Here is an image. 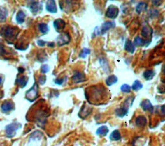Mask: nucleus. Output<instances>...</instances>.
<instances>
[{
    "label": "nucleus",
    "mask_w": 165,
    "mask_h": 146,
    "mask_svg": "<svg viewBox=\"0 0 165 146\" xmlns=\"http://www.w3.org/2000/svg\"><path fill=\"white\" fill-rule=\"evenodd\" d=\"M155 75V72L153 70H147L143 72V77L145 78V79L146 81H150L154 77Z\"/></svg>",
    "instance_id": "21"
},
{
    "label": "nucleus",
    "mask_w": 165,
    "mask_h": 146,
    "mask_svg": "<svg viewBox=\"0 0 165 146\" xmlns=\"http://www.w3.org/2000/svg\"><path fill=\"white\" fill-rule=\"evenodd\" d=\"M124 49L127 51L131 54H133L136 50V47L134 46L132 41L130 40V39H127L126 41H125L124 44Z\"/></svg>",
    "instance_id": "17"
},
{
    "label": "nucleus",
    "mask_w": 165,
    "mask_h": 146,
    "mask_svg": "<svg viewBox=\"0 0 165 146\" xmlns=\"http://www.w3.org/2000/svg\"><path fill=\"white\" fill-rule=\"evenodd\" d=\"M91 51L90 49L87 48H84L81 50L80 53H79V57H81L82 59H85V57H87L88 54H90Z\"/></svg>",
    "instance_id": "30"
},
{
    "label": "nucleus",
    "mask_w": 165,
    "mask_h": 146,
    "mask_svg": "<svg viewBox=\"0 0 165 146\" xmlns=\"http://www.w3.org/2000/svg\"><path fill=\"white\" fill-rule=\"evenodd\" d=\"M157 92L161 94L165 93V85H159L157 87Z\"/></svg>",
    "instance_id": "33"
},
{
    "label": "nucleus",
    "mask_w": 165,
    "mask_h": 146,
    "mask_svg": "<svg viewBox=\"0 0 165 146\" xmlns=\"http://www.w3.org/2000/svg\"><path fill=\"white\" fill-rule=\"evenodd\" d=\"M148 8V4L146 3L145 2H139L138 4L137 5L136 8V13L138 14H141L143 12L145 11L146 9Z\"/></svg>",
    "instance_id": "22"
},
{
    "label": "nucleus",
    "mask_w": 165,
    "mask_h": 146,
    "mask_svg": "<svg viewBox=\"0 0 165 146\" xmlns=\"http://www.w3.org/2000/svg\"><path fill=\"white\" fill-rule=\"evenodd\" d=\"M14 109V104L11 100H7L4 102L1 105V109L3 113H7V112L13 110Z\"/></svg>",
    "instance_id": "12"
},
{
    "label": "nucleus",
    "mask_w": 165,
    "mask_h": 146,
    "mask_svg": "<svg viewBox=\"0 0 165 146\" xmlns=\"http://www.w3.org/2000/svg\"><path fill=\"white\" fill-rule=\"evenodd\" d=\"M85 95L89 102H99L106 97V89L103 85H94L87 88Z\"/></svg>",
    "instance_id": "1"
},
{
    "label": "nucleus",
    "mask_w": 165,
    "mask_h": 146,
    "mask_svg": "<svg viewBox=\"0 0 165 146\" xmlns=\"http://www.w3.org/2000/svg\"><path fill=\"white\" fill-rule=\"evenodd\" d=\"M92 111V108L90 107L89 106H87V104H84L82 106L81 110L79 111V117L84 119V118H87L88 115H90Z\"/></svg>",
    "instance_id": "10"
},
{
    "label": "nucleus",
    "mask_w": 165,
    "mask_h": 146,
    "mask_svg": "<svg viewBox=\"0 0 165 146\" xmlns=\"http://www.w3.org/2000/svg\"><path fill=\"white\" fill-rule=\"evenodd\" d=\"M109 132V129L106 126H102L99 127L96 131V134L101 137L105 136Z\"/></svg>",
    "instance_id": "19"
},
{
    "label": "nucleus",
    "mask_w": 165,
    "mask_h": 146,
    "mask_svg": "<svg viewBox=\"0 0 165 146\" xmlns=\"http://www.w3.org/2000/svg\"><path fill=\"white\" fill-rule=\"evenodd\" d=\"M21 127L20 124L17 122H13L9 125L5 127L6 135L9 138H12L16 135L17 131Z\"/></svg>",
    "instance_id": "4"
},
{
    "label": "nucleus",
    "mask_w": 165,
    "mask_h": 146,
    "mask_svg": "<svg viewBox=\"0 0 165 146\" xmlns=\"http://www.w3.org/2000/svg\"><path fill=\"white\" fill-rule=\"evenodd\" d=\"M146 41H145L144 39H143L139 37V36H137L135 38L134 41V44L135 47H142L143 45L145 44Z\"/></svg>",
    "instance_id": "27"
},
{
    "label": "nucleus",
    "mask_w": 165,
    "mask_h": 146,
    "mask_svg": "<svg viewBox=\"0 0 165 146\" xmlns=\"http://www.w3.org/2000/svg\"><path fill=\"white\" fill-rule=\"evenodd\" d=\"M153 33V30L149 25H146L143 27L141 30V35L143 38H151Z\"/></svg>",
    "instance_id": "14"
},
{
    "label": "nucleus",
    "mask_w": 165,
    "mask_h": 146,
    "mask_svg": "<svg viewBox=\"0 0 165 146\" xmlns=\"http://www.w3.org/2000/svg\"><path fill=\"white\" fill-rule=\"evenodd\" d=\"M30 11L34 14H38L39 12L42 10V5L39 3L38 1H31V3L30 5Z\"/></svg>",
    "instance_id": "16"
},
{
    "label": "nucleus",
    "mask_w": 165,
    "mask_h": 146,
    "mask_svg": "<svg viewBox=\"0 0 165 146\" xmlns=\"http://www.w3.org/2000/svg\"><path fill=\"white\" fill-rule=\"evenodd\" d=\"M19 32L17 28L10 26H3L0 29V34L9 42L16 39Z\"/></svg>",
    "instance_id": "2"
},
{
    "label": "nucleus",
    "mask_w": 165,
    "mask_h": 146,
    "mask_svg": "<svg viewBox=\"0 0 165 146\" xmlns=\"http://www.w3.org/2000/svg\"><path fill=\"white\" fill-rule=\"evenodd\" d=\"M163 74L165 75V65L163 66Z\"/></svg>",
    "instance_id": "41"
},
{
    "label": "nucleus",
    "mask_w": 165,
    "mask_h": 146,
    "mask_svg": "<svg viewBox=\"0 0 165 146\" xmlns=\"http://www.w3.org/2000/svg\"><path fill=\"white\" fill-rule=\"evenodd\" d=\"M136 125L138 127H143L146 125V123H147V120L145 116H143V115H139V116L137 117L135 121Z\"/></svg>",
    "instance_id": "18"
},
{
    "label": "nucleus",
    "mask_w": 165,
    "mask_h": 146,
    "mask_svg": "<svg viewBox=\"0 0 165 146\" xmlns=\"http://www.w3.org/2000/svg\"><path fill=\"white\" fill-rule=\"evenodd\" d=\"M54 82H55V84H56L57 85H62L64 83V79L58 78V79H56Z\"/></svg>",
    "instance_id": "35"
},
{
    "label": "nucleus",
    "mask_w": 165,
    "mask_h": 146,
    "mask_svg": "<svg viewBox=\"0 0 165 146\" xmlns=\"http://www.w3.org/2000/svg\"><path fill=\"white\" fill-rule=\"evenodd\" d=\"M1 83H2V78L0 77V84H1Z\"/></svg>",
    "instance_id": "42"
},
{
    "label": "nucleus",
    "mask_w": 165,
    "mask_h": 146,
    "mask_svg": "<svg viewBox=\"0 0 165 146\" xmlns=\"http://www.w3.org/2000/svg\"><path fill=\"white\" fill-rule=\"evenodd\" d=\"M27 83H28V77H25V76H22V77H18L16 81V83L22 88L26 86Z\"/></svg>",
    "instance_id": "23"
},
{
    "label": "nucleus",
    "mask_w": 165,
    "mask_h": 146,
    "mask_svg": "<svg viewBox=\"0 0 165 146\" xmlns=\"http://www.w3.org/2000/svg\"><path fill=\"white\" fill-rule=\"evenodd\" d=\"M38 28L39 31H40L43 34H47L49 31V27H48L47 24L46 23H40L38 25Z\"/></svg>",
    "instance_id": "28"
},
{
    "label": "nucleus",
    "mask_w": 165,
    "mask_h": 146,
    "mask_svg": "<svg viewBox=\"0 0 165 146\" xmlns=\"http://www.w3.org/2000/svg\"><path fill=\"white\" fill-rule=\"evenodd\" d=\"M134 100V97H128V98L125 100L124 102V105L123 106H121L120 108H117L115 110V115H117V117L122 118L124 117L125 115H127L128 112V106L132 105L133 101Z\"/></svg>",
    "instance_id": "3"
},
{
    "label": "nucleus",
    "mask_w": 165,
    "mask_h": 146,
    "mask_svg": "<svg viewBox=\"0 0 165 146\" xmlns=\"http://www.w3.org/2000/svg\"><path fill=\"white\" fill-rule=\"evenodd\" d=\"M72 80L75 84L83 83L87 81V77L83 72L76 70L74 72L72 77Z\"/></svg>",
    "instance_id": "7"
},
{
    "label": "nucleus",
    "mask_w": 165,
    "mask_h": 146,
    "mask_svg": "<svg viewBox=\"0 0 165 146\" xmlns=\"http://www.w3.org/2000/svg\"><path fill=\"white\" fill-rule=\"evenodd\" d=\"M132 89L134 91H139L143 88V84L141 82L138 80H136L134 82L132 86Z\"/></svg>",
    "instance_id": "29"
},
{
    "label": "nucleus",
    "mask_w": 165,
    "mask_h": 146,
    "mask_svg": "<svg viewBox=\"0 0 165 146\" xmlns=\"http://www.w3.org/2000/svg\"><path fill=\"white\" fill-rule=\"evenodd\" d=\"M160 111H161V115H163V116L165 117V105H163V106H161Z\"/></svg>",
    "instance_id": "37"
},
{
    "label": "nucleus",
    "mask_w": 165,
    "mask_h": 146,
    "mask_svg": "<svg viewBox=\"0 0 165 146\" xmlns=\"http://www.w3.org/2000/svg\"><path fill=\"white\" fill-rule=\"evenodd\" d=\"M119 12H120V10H119L117 7H116L114 5H111L109 6L107 10H106L105 16L109 18V19H114L118 16Z\"/></svg>",
    "instance_id": "6"
},
{
    "label": "nucleus",
    "mask_w": 165,
    "mask_h": 146,
    "mask_svg": "<svg viewBox=\"0 0 165 146\" xmlns=\"http://www.w3.org/2000/svg\"><path fill=\"white\" fill-rule=\"evenodd\" d=\"M110 139L112 141H118L121 139V133L119 130H114L112 132L111 135H110Z\"/></svg>",
    "instance_id": "24"
},
{
    "label": "nucleus",
    "mask_w": 165,
    "mask_h": 146,
    "mask_svg": "<svg viewBox=\"0 0 165 146\" xmlns=\"http://www.w3.org/2000/svg\"><path fill=\"white\" fill-rule=\"evenodd\" d=\"M152 3H153V5H154L155 6H159L161 5L163 1H152Z\"/></svg>",
    "instance_id": "38"
},
{
    "label": "nucleus",
    "mask_w": 165,
    "mask_h": 146,
    "mask_svg": "<svg viewBox=\"0 0 165 146\" xmlns=\"http://www.w3.org/2000/svg\"><path fill=\"white\" fill-rule=\"evenodd\" d=\"M48 46L50 47H54V42H50V43H48Z\"/></svg>",
    "instance_id": "40"
},
{
    "label": "nucleus",
    "mask_w": 165,
    "mask_h": 146,
    "mask_svg": "<svg viewBox=\"0 0 165 146\" xmlns=\"http://www.w3.org/2000/svg\"><path fill=\"white\" fill-rule=\"evenodd\" d=\"M18 71H19V72L21 73V74H23V73L25 72V69L23 68L22 67H20V68H18Z\"/></svg>",
    "instance_id": "39"
},
{
    "label": "nucleus",
    "mask_w": 165,
    "mask_h": 146,
    "mask_svg": "<svg viewBox=\"0 0 165 146\" xmlns=\"http://www.w3.org/2000/svg\"><path fill=\"white\" fill-rule=\"evenodd\" d=\"M46 79H47V78H46L45 75H41V76H40V77H39L38 82L39 83V84L43 85V84H44L45 83Z\"/></svg>",
    "instance_id": "34"
},
{
    "label": "nucleus",
    "mask_w": 165,
    "mask_h": 146,
    "mask_svg": "<svg viewBox=\"0 0 165 146\" xmlns=\"http://www.w3.org/2000/svg\"><path fill=\"white\" fill-rule=\"evenodd\" d=\"M25 17H26V14H25V13H24L23 11L20 10L18 12L16 15V17L17 23L19 24L23 23L24 21H25Z\"/></svg>",
    "instance_id": "26"
},
{
    "label": "nucleus",
    "mask_w": 165,
    "mask_h": 146,
    "mask_svg": "<svg viewBox=\"0 0 165 146\" xmlns=\"http://www.w3.org/2000/svg\"><path fill=\"white\" fill-rule=\"evenodd\" d=\"M66 23L62 19H57L54 21V27L58 32H62L65 28Z\"/></svg>",
    "instance_id": "11"
},
{
    "label": "nucleus",
    "mask_w": 165,
    "mask_h": 146,
    "mask_svg": "<svg viewBox=\"0 0 165 146\" xmlns=\"http://www.w3.org/2000/svg\"><path fill=\"white\" fill-rule=\"evenodd\" d=\"M117 81H118V78L117 76H115L114 75H111L108 76V77L106 78L105 83L107 86H112V85L117 83Z\"/></svg>",
    "instance_id": "20"
},
{
    "label": "nucleus",
    "mask_w": 165,
    "mask_h": 146,
    "mask_svg": "<svg viewBox=\"0 0 165 146\" xmlns=\"http://www.w3.org/2000/svg\"><path fill=\"white\" fill-rule=\"evenodd\" d=\"M115 26V23L114 21H106V22L103 23L102 24L101 26L100 33H101V34H104L105 32L108 31L109 30L114 29Z\"/></svg>",
    "instance_id": "9"
},
{
    "label": "nucleus",
    "mask_w": 165,
    "mask_h": 146,
    "mask_svg": "<svg viewBox=\"0 0 165 146\" xmlns=\"http://www.w3.org/2000/svg\"><path fill=\"white\" fill-rule=\"evenodd\" d=\"M141 107L145 111L152 112L154 110V106H153L151 102L148 99H145L141 102Z\"/></svg>",
    "instance_id": "13"
},
{
    "label": "nucleus",
    "mask_w": 165,
    "mask_h": 146,
    "mask_svg": "<svg viewBox=\"0 0 165 146\" xmlns=\"http://www.w3.org/2000/svg\"><path fill=\"white\" fill-rule=\"evenodd\" d=\"M49 66H48L47 65H42L41 68V72L43 74H46L47 73L48 71H49Z\"/></svg>",
    "instance_id": "32"
},
{
    "label": "nucleus",
    "mask_w": 165,
    "mask_h": 146,
    "mask_svg": "<svg viewBox=\"0 0 165 146\" xmlns=\"http://www.w3.org/2000/svg\"><path fill=\"white\" fill-rule=\"evenodd\" d=\"M46 10L50 13H56L57 12V8L55 1H53V0L48 1L47 2V4H46Z\"/></svg>",
    "instance_id": "15"
},
{
    "label": "nucleus",
    "mask_w": 165,
    "mask_h": 146,
    "mask_svg": "<svg viewBox=\"0 0 165 146\" xmlns=\"http://www.w3.org/2000/svg\"><path fill=\"white\" fill-rule=\"evenodd\" d=\"M131 90H132V88L127 84H123L121 86V90L122 92L125 93H129L131 92Z\"/></svg>",
    "instance_id": "31"
},
{
    "label": "nucleus",
    "mask_w": 165,
    "mask_h": 146,
    "mask_svg": "<svg viewBox=\"0 0 165 146\" xmlns=\"http://www.w3.org/2000/svg\"><path fill=\"white\" fill-rule=\"evenodd\" d=\"M38 95V86L35 83L33 86L26 92V98L30 102H33L37 98Z\"/></svg>",
    "instance_id": "5"
},
{
    "label": "nucleus",
    "mask_w": 165,
    "mask_h": 146,
    "mask_svg": "<svg viewBox=\"0 0 165 146\" xmlns=\"http://www.w3.org/2000/svg\"><path fill=\"white\" fill-rule=\"evenodd\" d=\"M38 44L39 45V46H40V47H44L45 44H47V42L43 41V40H42V39H39V40L38 41Z\"/></svg>",
    "instance_id": "36"
},
{
    "label": "nucleus",
    "mask_w": 165,
    "mask_h": 146,
    "mask_svg": "<svg viewBox=\"0 0 165 146\" xmlns=\"http://www.w3.org/2000/svg\"><path fill=\"white\" fill-rule=\"evenodd\" d=\"M58 46L62 47L69 44L70 41V36L67 32H63L56 39Z\"/></svg>",
    "instance_id": "8"
},
{
    "label": "nucleus",
    "mask_w": 165,
    "mask_h": 146,
    "mask_svg": "<svg viewBox=\"0 0 165 146\" xmlns=\"http://www.w3.org/2000/svg\"><path fill=\"white\" fill-rule=\"evenodd\" d=\"M8 16V11L5 7H0V22H5Z\"/></svg>",
    "instance_id": "25"
}]
</instances>
